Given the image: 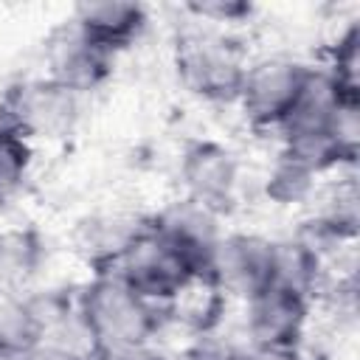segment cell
<instances>
[{
  "instance_id": "16",
  "label": "cell",
  "mask_w": 360,
  "mask_h": 360,
  "mask_svg": "<svg viewBox=\"0 0 360 360\" xmlns=\"http://www.w3.org/2000/svg\"><path fill=\"white\" fill-rule=\"evenodd\" d=\"M315 174L307 172L304 166H298L295 160L284 158L278 152L273 169L267 172V183H264V191L270 200H276L278 205H292V202H304L312 188H315Z\"/></svg>"
},
{
  "instance_id": "6",
  "label": "cell",
  "mask_w": 360,
  "mask_h": 360,
  "mask_svg": "<svg viewBox=\"0 0 360 360\" xmlns=\"http://www.w3.org/2000/svg\"><path fill=\"white\" fill-rule=\"evenodd\" d=\"M82 98L84 96L53 82L51 76L17 82L3 96V101L11 107L22 132L31 141L34 138H48V141L68 138L79 124Z\"/></svg>"
},
{
  "instance_id": "21",
  "label": "cell",
  "mask_w": 360,
  "mask_h": 360,
  "mask_svg": "<svg viewBox=\"0 0 360 360\" xmlns=\"http://www.w3.org/2000/svg\"><path fill=\"white\" fill-rule=\"evenodd\" d=\"M25 360H90V352L62 340H45L37 349L25 352Z\"/></svg>"
},
{
  "instance_id": "19",
  "label": "cell",
  "mask_w": 360,
  "mask_h": 360,
  "mask_svg": "<svg viewBox=\"0 0 360 360\" xmlns=\"http://www.w3.org/2000/svg\"><path fill=\"white\" fill-rule=\"evenodd\" d=\"M186 11L194 14L197 22L205 20V25L217 28V25H236L250 20L253 6L245 0H202V3H188Z\"/></svg>"
},
{
  "instance_id": "5",
  "label": "cell",
  "mask_w": 360,
  "mask_h": 360,
  "mask_svg": "<svg viewBox=\"0 0 360 360\" xmlns=\"http://www.w3.org/2000/svg\"><path fill=\"white\" fill-rule=\"evenodd\" d=\"M205 284L225 298L250 301L273 284V239L259 233H222Z\"/></svg>"
},
{
  "instance_id": "20",
  "label": "cell",
  "mask_w": 360,
  "mask_h": 360,
  "mask_svg": "<svg viewBox=\"0 0 360 360\" xmlns=\"http://www.w3.org/2000/svg\"><path fill=\"white\" fill-rule=\"evenodd\" d=\"M236 357H239V346L228 343L225 338H217L214 332H200L186 352V360H236Z\"/></svg>"
},
{
  "instance_id": "24",
  "label": "cell",
  "mask_w": 360,
  "mask_h": 360,
  "mask_svg": "<svg viewBox=\"0 0 360 360\" xmlns=\"http://www.w3.org/2000/svg\"><path fill=\"white\" fill-rule=\"evenodd\" d=\"M0 360H25V354H20V352H11V349H3V346H0Z\"/></svg>"
},
{
  "instance_id": "9",
  "label": "cell",
  "mask_w": 360,
  "mask_h": 360,
  "mask_svg": "<svg viewBox=\"0 0 360 360\" xmlns=\"http://www.w3.org/2000/svg\"><path fill=\"white\" fill-rule=\"evenodd\" d=\"M112 59L115 56L101 51L96 42H90L70 20L62 22L45 42V65H48L45 76L70 87L79 96L98 90L110 79Z\"/></svg>"
},
{
  "instance_id": "1",
  "label": "cell",
  "mask_w": 360,
  "mask_h": 360,
  "mask_svg": "<svg viewBox=\"0 0 360 360\" xmlns=\"http://www.w3.org/2000/svg\"><path fill=\"white\" fill-rule=\"evenodd\" d=\"M163 307L138 295L118 273H93L76 292V323L87 349L152 343L163 326Z\"/></svg>"
},
{
  "instance_id": "13",
  "label": "cell",
  "mask_w": 360,
  "mask_h": 360,
  "mask_svg": "<svg viewBox=\"0 0 360 360\" xmlns=\"http://www.w3.org/2000/svg\"><path fill=\"white\" fill-rule=\"evenodd\" d=\"M323 256L301 236L273 239V284L315 298L323 290Z\"/></svg>"
},
{
  "instance_id": "22",
  "label": "cell",
  "mask_w": 360,
  "mask_h": 360,
  "mask_svg": "<svg viewBox=\"0 0 360 360\" xmlns=\"http://www.w3.org/2000/svg\"><path fill=\"white\" fill-rule=\"evenodd\" d=\"M90 360H163L152 343H138V346H104L93 349Z\"/></svg>"
},
{
  "instance_id": "18",
  "label": "cell",
  "mask_w": 360,
  "mask_h": 360,
  "mask_svg": "<svg viewBox=\"0 0 360 360\" xmlns=\"http://www.w3.org/2000/svg\"><path fill=\"white\" fill-rule=\"evenodd\" d=\"M31 138L25 135H11L0 141V202L11 200L31 169Z\"/></svg>"
},
{
  "instance_id": "10",
  "label": "cell",
  "mask_w": 360,
  "mask_h": 360,
  "mask_svg": "<svg viewBox=\"0 0 360 360\" xmlns=\"http://www.w3.org/2000/svg\"><path fill=\"white\" fill-rule=\"evenodd\" d=\"M312 301L270 284L245 301V335L250 346H301Z\"/></svg>"
},
{
  "instance_id": "3",
  "label": "cell",
  "mask_w": 360,
  "mask_h": 360,
  "mask_svg": "<svg viewBox=\"0 0 360 360\" xmlns=\"http://www.w3.org/2000/svg\"><path fill=\"white\" fill-rule=\"evenodd\" d=\"M118 273L138 295L146 301L169 309L174 301H180L191 287L202 284L194 273V267L169 245L163 242L146 222L143 233L129 245L121 264L112 270Z\"/></svg>"
},
{
  "instance_id": "23",
  "label": "cell",
  "mask_w": 360,
  "mask_h": 360,
  "mask_svg": "<svg viewBox=\"0 0 360 360\" xmlns=\"http://www.w3.org/2000/svg\"><path fill=\"white\" fill-rule=\"evenodd\" d=\"M236 360H309L301 346H239Z\"/></svg>"
},
{
  "instance_id": "4",
  "label": "cell",
  "mask_w": 360,
  "mask_h": 360,
  "mask_svg": "<svg viewBox=\"0 0 360 360\" xmlns=\"http://www.w3.org/2000/svg\"><path fill=\"white\" fill-rule=\"evenodd\" d=\"M309 65L290 56H267L250 62L239 90V110L253 129H281L287 115L292 112L307 79Z\"/></svg>"
},
{
  "instance_id": "7",
  "label": "cell",
  "mask_w": 360,
  "mask_h": 360,
  "mask_svg": "<svg viewBox=\"0 0 360 360\" xmlns=\"http://www.w3.org/2000/svg\"><path fill=\"white\" fill-rule=\"evenodd\" d=\"M177 177L183 186V197L214 211L225 214L236 202L239 188V160L236 155L217 141H194L183 149Z\"/></svg>"
},
{
  "instance_id": "11",
  "label": "cell",
  "mask_w": 360,
  "mask_h": 360,
  "mask_svg": "<svg viewBox=\"0 0 360 360\" xmlns=\"http://www.w3.org/2000/svg\"><path fill=\"white\" fill-rule=\"evenodd\" d=\"M70 22L101 51L110 56L132 48L146 25H149V11L141 3H127V0H93V3H79L70 14Z\"/></svg>"
},
{
  "instance_id": "15",
  "label": "cell",
  "mask_w": 360,
  "mask_h": 360,
  "mask_svg": "<svg viewBox=\"0 0 360 360\" xmlns=\"http://www.w3.org/2000/svg\"><path fill=\"white\" fill-rule=\"evenodd\" d=\"M45 340L48 329L34 304V295L28 290L17 295H0V346L25 354Z\"/></svg>"
},
{
  "instance_id": "8",
  "label": "cell",
  "mask_w": 360,
  "mask_h": 360,
  "mask_svg": "<svg viewBox=\"0 0 360 360\" xmlns=\"http://www.w3.org/2000/svg\"><path fill=\"white\" fill-rule=\"evenodd\" d=\"M149 228L163 242H169L194 267L197 278L205 284L211 256L225 233L219 225V214L180 197L172 205H166L163 211H158L155 217H149Z\"/></svg>"
},
{
  "instance_id": "12",
  "label": "cell",
  "mask_w": 360,
  "mask_h": 360,
  "mask_svg": "<svg viewBox=\"0 0 360 360\" xmlns=\"http://www.w3.org/2000/svg\"><path fill=\"white\" fill-rule=\"evenodd\" d=\"M149 217L129 214H96L79 222L76 250L93 267V273H112L129 245L143 233Z\"/></svg>"
},
{
  "instance_id": "17",
  "label": "cell",
  "mask_w": 360,
  "mask_h": 360,
  "mask_svg": "<svg viewBox=\"0 0 360 360\" xmlns=\"http://www.w3.org/2000/svg\"><path fill=\"white\" fill-rule=\"evenodd\" d=\"M323 70L340 87L360 93V25H357V20L349 22V28L343 34H338Z\"/></svg>"
},
{
  "instance_id": "14",
  "label": "cell",
  "mask_w": 360,
  "mask_h": 360,
  "mask_svg": "<svg viewBox=\"0 0 360 360\" xmlns=\"http://www.w3.org/2000/svg\"><path fill=\"white\" fill-rule=\"evenodd\" d=\"M45 262V242L34 228L0 231V295L25 292Z\"/></svg>"
},
{
  "instance_id": "2",
  "label": "cell",
  "mask_w": 360,
  "mask_h": 360,
  "mask_svg": "<svg viewBox=\"0 0 360 360\" xmlns=\"http://www.w3.org/2000/svg\"><path fill=\"white\" fill-rule=\"evenodd\" d=\"M174 70L191 96L214 104H236L248 62L225 31L191 25L174 39Z\"/></svg>"
}]
</instances>
